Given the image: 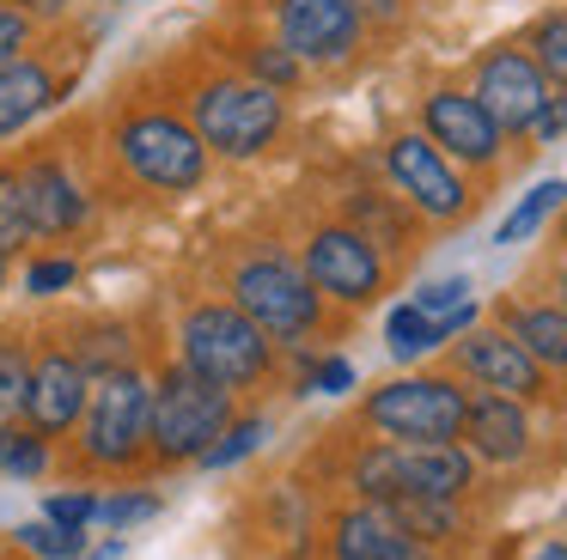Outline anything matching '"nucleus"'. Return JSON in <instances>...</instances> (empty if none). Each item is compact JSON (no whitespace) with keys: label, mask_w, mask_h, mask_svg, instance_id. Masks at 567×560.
<instances>
[{"label":"nucleus","mask_w":567,"mask_h":560,"mask_svg":"<svg viewBox=\"0 0 567 560\" xmlns=\"http://www.w3.org/2000/svg\"><path fill=\"white\" fill-rule=\"evenodd\" d=\"M293 256H299L311 287L330 304H342V311H367V304H379V292L391 287V256L372 238H360V231L336 214L311 219V226L299 231Z\"/></svg>","instance_id":"6e6552de"},{"label":"nucleus","mask_w":567,"mask_h":560,"mask_svg":"<svg viewBox=\"0 0 567 560\" xmlns=\"http://www.w3.org/2000/svg\"><path fill=\"white\" fill-rule=\"evenodd\" d=\"M561 207H567V177H543V183H530V189L513 201V214H506L501 226H494V243H501V250H513V243H530L555 214H561Z\"/></svg>","instance_id":"b1692460"},{"label":"nucleus","mask_w":567,"mask_h":560,"mask_svg":"<svg viewBox=\"0 0 567 560\" xmlns=\"http://www.w3.org/2000/svg\"><path fill=\"white\" fill-rule=\"evenodd\" d=\"M257 12L311 73L354 68V61L367 55L372 24L360 19L354 0H257Z\"/></svg>","instance_id":"9b49d317"},{"label":"nucleus","mask_w":567,"mask_h":560,"mask_svg":"<svg viewBox=\"0 0 567 560\" xmlns=\"http://www.w3.org/2000/svg\"><path fill=\"white\" fill-rule=\"evenodd\" d=\"M470 92H476V104L506 128V141L525 146L530 122H537L543 104H549L555 85L543 80V68L530 61L525 43H488V49H476V61H470Z\"/></svg>","instance_id":"ddd939ff"},{"label":"nucleus","mask_w":567,"mask_h":560,"mask_svg":"<svg viewBox=\"0 0 567 560\" xmlns=\"http://www.w3.org/2000/svg\"><path fill=\"white\" fill-rule=\"evenodd\" d=\"M494 323L543 365V372H567V311L555 299H501Z\"/></svg>","instance_id":"4be33fe9"},{"label":"nucleus","mask_w":567,"mask_h":560,"mask_svg":"<svg viewBox=\"0 0 567 560\" xmlns=\"http://www.w3.org/2000/svg\"><path fill=\"white\" fill-rule=\"evenodd\" d=\"M525 560H567V542H537Z\"/></svg>","instance_id":"79ce46f5"},{"label":"nucleus","mask_w":567,"mask_h":560,"mask_svg":"<svg viewBox=\"0 0 567 560\" xmlns=\"http://www.w3.org/2000/svg\"><path fill=\"white\" fill-rule=\"evenodd\" d=\"M177 360L238 396L275 377V341L233 299H196L177 317Z\"/></svg>","instance_id":"20e7f679"},{"label":"nucleus","mask_w":567,"mask_h":560,"mask_svg":"<svg viewBox=\"0 0 567 560\" xmlns=\"http://www.w3.org/2000/svg\"><path fill=\"white\" fill-rule=\"evenodd\" d=\"M262 438H269V421H262V414H233V421H226V433L202 450L196 469H208V475L238 469L245 457H257V450H262Z\"/></svg>","instance_id":"c85d7f7f"},{"label":"nucleus","mask_w":567,"mask_h":560,"mask_svg":"<svg viewBox=\"0 0 567 560\" xmlns=\"http://www.w3.org/2000/svg\"><path fill=\"white\" fill-rule=\"evenodd\" d=\"M38 31H43V24L31 19L25 7H13V0H0V68H13V61H25L31 49H38Z\"/></svg>","instance_id":"c9c22d12"},{"label":"nucleus","mask_w":567,"mask_h":560,"mask_svg":"<svg viewBox=\"0 0 567 560\" xmlns=\"http://www.w3.org/2000/svg\"><path fill=\"white\" fill-rule=\"evenodd\" d=\"M348 390H354V360L348 353L306 360V372H299V396H348Z\"/></svg>","instance_id":"72a5a7b5"},{"label":"nucleus","mask_w":567,"mask_h":560,"mask_svg":"<svg viewBox=\"0 0 567 560\" xmlns=\"http://www.w3.org/2000/svg\"><path fill=\"white\" fill-rule=\"evenodd\" d=\"M172 104L189 116L214 158L226 165H257L275 141L287 134V97L238 73L233 61H196L184 80L172 85Z\"/></svg>","instance_id":"f03ea898"},{"label":"nucleus","mask_w":567,"mask_h":560,"mask_svg":"<svg viewBox=\"0 0 567 560\" xmlns=\"http://www.w3.org/2000/svg\"><path fill=\"white\" fill-rule=\"evenodd\" d=\"M464 408L470 390L445 372H409L391 384L367 390L360 402V421L379 438H457L464 433Z\"/></svg>","instance_id":"f8f14e48"},{"label":"nucleus","mask_w":567,"mask_h":560,"mask_svg":"<svg viewBox=\"0 0 567 560\" xmlns=\"http://www.w3.org/2000/svg\"><path fill=\"white\" fill-rule=\"evenodd\" d=\"M567 134V92H549V104L537 110V122H530V134H525V146L537 153V146H555Z\"/></svg>","instance_id":"4c0bfd02"},{"label":"nucleus","mask_w":567,"mask_h":560,"mask_svg":"<svg viewBox=\"0 0 567 560\" xmlns=\"http://www.w3.org/2000/svg\"><path fill=\"white\" fill-rule=\"evenodd\" d=\"M457 445H464L476 463H494V469L525 463L530 457V414H525V402L494 396V390H470V408H464V433H457Z\"/></svg>","instance_id":"a211bd4d"},{"label":"nucleus","mask_w":567,"mask_h":560,"mask_svg":"<svg viewBox=\"0 0 567 560\" xmlns=\"http://www.w3.org/2000/svg\"><path fill=\"white\" fill-rule=\"evenodd\" d=\"M226 299L275 341V348H293V341L318 335L330 323V299L306 280L293 250L281 243H250V250L233 256L226 268Z\"/></svg>","instance_id":"7ed1b4c3"},{"label":"nucleus","mask_w":567,"mask_h":560,"mask_svg":"<svg viewBox=\"0 0 567 560\" xmlns=\"http://www.w3.org/2000/svg\"><path fill=\"white\" fill-rule=\"evenodd\" d=\"M80 85V61H62L55 49H31L25 61L0 68V146L31 134L50 110H62Z\"/></svg>","instance_id":"2eb2a0df"},{"label":"nucleus","mask_w":567,"mask_h":560,"mask_svg":"<svg viewBox=\"0 0 567 560\" xmlns=\"http://www.w3.org/2000/svg\"><path fill=\"white\" fill-rule=\"evenodd\" d=\"M99 499L104 494H92V487H62V494L43 499V518L62 523V530H86L92 536V523H99Z\"/></svg>","instance_id":"f704fd0d"},{"label":"nucleus","mask_w":567,"mask_h":560,"mask_svg":"<svg viewBox=\"0 0 567 560\" xmlns=\"http://www.w3.org/2000/svg\"><path fill=\"white\" fill-rule=\"evenodd\" d=\"M165 511V499L153 494V487H123V494H104L99 499V523L111 536H128V530H141V523H153Z\"/></svg>","instance_id":"7c9ffc66"},{"label":"nucleus","mask_w":567,"mask_h":560,"mask_svg":"<svg viewBox=\"0 0 567 560\" xmlns=\"http://www.w3.org/2000/svg\"><path fill=\"white\" fill-rule=\"evenodd\" d=\"M464 299H476V287H470L464 274H445V280H421L415 292H409V304H421L427 317H445V311H457Z\"/></svg>","instance_id":"e433bc0d"},{"label":"nucleus","mask_w":567,"mask_h":560,"mask_svg":"<svg viewBox=\"0 0 567 560\" xmlns=\"http://www.w3.org/2000/svg\"><path fill=\"white\" fill-rule=\"evenodd\" d=\"M549 299L567 311V256H561V262H549Z\"/></svg>","instance_id":"a19ab883"},{"label":"nucleus","mask_w":567,"mask_h":560,"mask_svg":"<svg viewBox=\"0 0 567 560\" xmlns=\"http://www.w3.org/2000/svg\"><path fill=\"white\" fill-rule=\"evenodd\" d=\"M74 360L86 365V377H104V372H123V365H141V329L128 317H80L74 323Z\"/></svg>","instance_id":"5701e85b"},{"label":"nucleus","mask_w":567,"mask_h":560,"mask_svg":"<svg viewBox=\"0 0 567 560\" xmlns=\"http://www.w3.org/2000/svg\"><path fill=\"white\" fill-rule=\"evenodd\" d=\"M13 536L31 560H80V548H86V530H62V523H50V518L19 523Z\"/></svg>","instance_id":"2f4dec72"},{"label":"nucleus","mask_w":567,"mask_h":560,"mask_svg":"<svg viewBox=\"0 0 567 560\" xmlns=\"http://www.w3.org/2000/svg\"><path fill=\"white\" fill-rule=\"evenodd\" d=\"M7 280H13V256L0 250V292H7Z\"/></svg>","instance_id":"37998d69"},{"label":"nucleus","mask_w":567,"mask_h":560,"mask_svg":"<svg viewBox=\"0 0 567 560\" xmlns=\"http://www.w3.org/2000/svg\"><path fill=\"white\" fill-rule=\"evenodd\" d=\"M92 377L74 360L68 341H43L31 348V384H25V426H38L43 438H68L86 414Z\"/></svg>","instance_id":"dca6fc26"},{"label":"nucleus","mask_w":567,"mask_h":560,"mask_svg":"<svg viewBox=\"0 0 567 560\" xmlns=\"http://www.w3.org/2000/svg\"><path fill=\"white\" fill-rule=\"evenodd\" d=\"M391 511L396 523H403L415 542H427V548H440V542H457V530H464V499H427V494H403V499H391Z\"/></svg>","instance_id":"393cba45"},{"label":"nucleus","mask_w":567,"mask_h":560,"mask_svg":"<svg viewBox=\"0 0 567 560\" xmlns=\"http://www.w3.org/2000/svg\"><path fill=\"white\" fill-rule=\"evenodd\" d=\"M482 323V304L476 299H464L457 311H445V317H427L421 304H391L384 311V348H391V360H403V365H415V360H427V353H440V348H452L464 329H476Z\"/></svg>","instance_id":"aec40b11"},{"label":"nucleus","mask_w":567,"mask_h":560,"mask_svg":"<svg viewBox=\"0 0 567 560\" xmlns=\"http://www.w3.org/2000/svg\"><path fill=\"white\" fill-rule=\"evenodd\" d=\"M336 219H348L360 238L379 243V250L391 256V268L409 262V256L421 250V231H427L421 214L391 189V183H348V189L336 195Z\"/></svg>","instance_id":"f3484780"},{"label":"nucleus","mask_w":567,"mask_h":560,"mask_svg":"<svg viewBox=\"0 0 567 560\" xmlns=\"http://www.w3.org/2000/svg\"><path fill=\"white\" fill-rule=\"evenodd\" d=\"M19 177H25V201H31V231L38 243H62V238H80V231L99 219V195H92L86 170L74 165L62 134H43L31 141L25 153H13Z\"/></svg>","instance_id":"9d476101"},{"label":"nucleus","mask_w":567,"mask_h":560,"mask_svg":"<svg viewBox=\"0 0 567 560\" xmlns=\"http://www.w3.org/2000/svg\"><path fill=\"white\" fill-rule=\"evenodd\" d=\"M25 384H31V348H25V335L0 329V426L25 421Z\"/></svg>","instance_id":"c756f323"},{"label":"nucleus","mask_w":567,"mask_h":560,"mask_svg":"<svg viewBox=\"0 0 567 560\" xmlns=\"http://www.w3.org/2000/svg\"><path fill=\"white\" fill-rule=\"evenodd\" d=\"M74 280H80V256H62V250L25 256V292L31 299H62Z\"/></svg>","instance_id":"473e14b6"},{"label":"nucleus","mask_w":567,"mask_h":560,"mask_svg":"<svg viewBox=\"0 0 567 560\" xmlns=\"http://www.w3.org/2000/svg\"><path fill=\"white\" fill-rule=\"evenodd\" d=\"M214 55L233 61L238 73H250L257 85H269V92H281V97H293L299 85L311 80V68L269 31V24H262V31H257V24H238V31H226V49H214Z\"/></svg>","instance_id":"412c9836"},{"label":"nucleus","mask_w":567,"mask_h":560,"mask_svg":"<svg viewBox=\"0 0 567 560\" xmlns=\"http://www.w3.org/2000/svg\"><path fill=\"white\" fill-rule=\"evenodd\" d=\"M80 457L104 475H135L147 463L153 438V372L147 365H123V372L92 377L86 414H80Z\"/></svg>","instance_id":"423d86ee"},{"label":"nucleus","mask_w":567,"mask_h":560,"mask_svg":"<svg viewBox=\"0 0 567 560\" xmlns=\"http://www.w3.org/2000/svg\"><path fill=\"white\" fill-rule=\"evenodd\" d=\"M104 158L128 189L147 195H196L214 170V153L172 92H123L104 116Z\"/></svg>","instance_id":"f257e3e1"},{"label":"nucleus","mask_w":567,"mask_h":560,"mask_svg":"<svg viewBox=\"0 0 567 560\" xmlns=\"http://www.w3.org/2000/svg\"><path fill=\"white\" fill-rule=\"evenodd\" d=\"M128 554V536H104L99 548H80V560H123Z\"/></svg>","instance_id":"ea45409f"},{"label":"nucleus","mask_w":567,"mask_h":560,"mask_svg":"<svg viewBox=\"0 0 567 560\" xmlns=\"http://www.w3.org/2000/svg\"><path fill=\"white\" fill-rule=\"evenodd\" d=\"M452 365H457V377H470L476 390H494V396H513V402L549 396V372H543L501 323L464 329V335L452 341Z\"/></svg>","instance_id":"4468645a"},{"label":"nucleus","mask_w":567,"mask_h":560,"mask_svg":"<svg viewBox=\"0 0 567 560\" xmlns=\"http://www.w3.org/2000/svg\"><path fill=\"white\" fill-rule=\"evenodd\" d=\"M0 250L13 256V262L38 250V231H31V201H25V177H19L13 153L0 158Z\"/></svg>","instance_id":"a878e982"},{"label":"nucleus","mask_w":567,"mask_h":560,"mask_svg":"<svg viewBox=\"0 0 567 560\" xmlns=\"http://www.w3.org/2000/svg\"><path fill=\"white\" fill-rule=\"evenodd\" d=\"M415 128L427 134L457 170H470L476 183H494L506 170V158H513L506 128L476 104V92L457 85V80H433L427 92L415 97Z\"/></svg>","instance_id":"1a4fd4ad"},{"label":"nucleus","mask_w":567,"mask_h":560,"mask_svg":"<svg viewBox=\"0 0 567 560\" xmlns=\"http://www.w3.org/2000/svg\"><path fill=\"white\" fill-rule=\"evenodd\" d=\"M379 177L391 183V189L421 214V226H433V231L464 226V219L476 214V201H482V183L470 177V170H457L421 128H391L384 134L379 141Z\"/></svg>","instance_id":"0eeeda50"},{"label":"nucleus","mask_w":567,"mask_h":560,"mask_svg":"<svg viewBox=\"0 0 567 560\" xmlns=\"http://www.w3.org/2000/svg\"><path fill=\"white\" fill-rule=\"evenodd\" d=\"M555 243H561V256H567V207H561V226H555Z\"/></svg>","instance_id":"c03bdc74"},{"label":"nucleus","mask_w":567,"mask_h":560,"mask_svg":"<svg viewBox=\"0 0 567 560\" xmlns=\"http://www.w3.org/2000/svg\"><path fill=\"white\" fill-rule=\"evenodd\" d=\"M55 463V438H43L38 426L13 421V426H0V475L7 481H43Z\"/></svg>","instance_id":"bb28decb"},{"label":"nucleus","mask_w":567,"mask_h":560,"mask_svg":"<svg viewBox=\"0 0 567 560\" xmlns=\"http://www.w3.org/2000/svg\"><path fill=\"white\" fill-rule=\"evenodd\" d=\"M104 7H123V0H104Z\"/></svg>","instance_id":"a18cd8bd"},{"label":"nucleus","mask_w":567,"mask_h":560,"mask_svg":"<svg viewBox=\"0 0 567 560\" xmlns=\"http://www.w3.org/2000/svg\"><path fill=\"white\" fill-rule=\"evenodd\" d=\"M518 43L530 49V61L543 68V80L555 85V92H567V7H549L530 19V31L518 37Z\"/></svg>","instance_id":"cd10ccee"},{"label":"nucleus","mask_w":567,"mask_h":560,"mask_svg":"<svg viewBox=\"0 0 567 560\" xmlns=\"http://www.w3.org/2000/svg\"><path fill=\"white\" fill-rule=\"evenodd\" d=\"M354 7L372 31H403V19H409V0H354Z\"/></svg>","instance_id":"58836bf2"},{"label":"nucleus","mask_w":567,"mask_h":560,"mask_svg":"<svg viewBox=\"0 0 567 560\" xmlns=\"http://www.w3.org/2000/svg\"><path fill=\"white\" fill-rule=\"evenodd\" d=\"M238 414V396L220 390L214 377L189 372L184 360H165L153 372V438H147V457L177 469V463H202V450L226 433V421Z\"/></svg>","instance_id":"39448f33"},{"label":"nucleus","mask_w":567,"mask_h":560,"mask_svg":"<svg viewBox=\"0 0 567 560\" xmlns=\"http://www.w3.org/2000/svg\"><path fill=\"white\" fill-rule=\"evenodd\" d=\"M330 560H440V554L427 542H415L384 506L354 499L330 523Z\"/></svg>","instance_id":"6ab92c4d"}]
</instances>
